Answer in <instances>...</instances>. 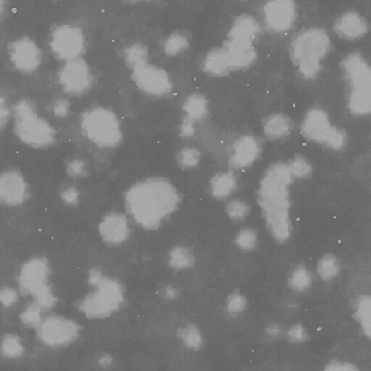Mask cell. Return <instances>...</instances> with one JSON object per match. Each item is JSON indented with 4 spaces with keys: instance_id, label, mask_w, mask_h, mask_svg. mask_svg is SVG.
I'll return each mask as SVG.
<instances>
[{
    "instance_id": "6da1fadb",
    "label": "cell",
    "mask_w": 371,
    "mask_h": 371,
    "mask_svg": "<svg viewBox=\"0 0 371 371\" xmlns=\"http://www.w3.org/2000/svg\"><path fill=\"white\" fill-rule=\"evenodd\" d=\"M126 213L144 230H157L175 213L182 198L177 189L164 177H150L130 186L124 196Z\"/></svg>"
},
{
    "instance_id": "7a4b0ae2",
    "label": "cell",
    "mask_w": 371,
    "mask_h": 371,
    "mask_svg": "<svg viewBox=\"0 0 371 371\" xmlns=\"http://www.w3.org/2000/svg\"><path fill=\"white\" fill-rule=\"evenodd\" d=\"M295 180L288 163H275L265 171L257 194L268 230L281 243L293 234L290 187Z\"/></svg>"
},
{
    "instance_id": "3957f363",
    "label": "cell",
    "mask_w": 371,
    "mask_h": 371,
    "mask_svg": "<svg viewBox=\"0 0 371 371\" xmlns=\"http://www.w3.org/2000/svg\"><path fill=\"white\" fill-rule=\"evenodd\" d=\"M91 290L76 302L81 315L91 321H103L117 315L126 302L124 288L120 281L93 267L88 275Z\"/></svg>"
},
{
    "instance_id": "277c9868",
    "label": "cell",
    "mask_w": 371,
    "mask_h": 371,
    "mask_svg": "<svg viewBox=\"0 0 371 371\" xmlns=\"http://www.w3.org/2000/svg\"><path fill=\"white\" fill-rule=\"evenodd\" d=\"M331 49V39L324 28L310 27L295 36L290 46L293 64L305 80L317 78Z\"/></svg>"
},
{
    "instance_id": "5b68a950",
    "label": "cell",
    "mask_w": 371,
    "mask_h": 371,
    "mask_svg": "<svg viewBox=\"0 0 371 371\" xmlns=\"http://www.w3.org/2000/svg\"><path fill=\"white\" fill-rule=\"evenodd\" d=\"M13 132L24 146L34 150L45 151L55 145L57 131L51 124L37 112L35 104L20 99L12 109Z\"/></svg>"
},
{
    "instance_id": "8992f818",
    "label": "cell",
    "mask_w": 371,
    "mask_h": 371,
    "mask_svg": "<svg viewBox=\"0 0 371 371\" xmlns=\"http://www.w3.org/2000/svg\"><path fill=\"white\" fill-rule=\"evenodd\" d=\"M52 270L48 260L35 256L23 263L18 274V290L20 295L30 298L33 302L49 313L59 303L49 283Z\"/></svg>"
},
{
    "instance_id": "52a82bcc",
    "label": "cell",
    "mask_w": 371,
    "mask_h": 371,
    "mask_svg": "<svg viewBox=\"0 0 371 371\" xmlns=\"http://www.w3.org/2000/svg\"><path fill=\"white\" fill-rule=\"evenodd\" d=\"M348 84V106L352 115H371V64L358 52L345 57L341 63Z\"/></svg>"
},
{
    "instance_id": "ba28073f",
    "label": "cell",
    "mask_w": 371,
    "mask_h": 371,
    "mask_svg": "<svg viewBox=\"0 0 371 371\" xmlns=\"http://www.w3.org/2000/svg\"><path fill=\"white\" fill-rule=\"evenodd\" d=\"M79 125L83 135L102 149H116L124 140V131L117 114L109 107L98 105L83 112Z\"/></svg>"
},
{
    "instance_id": "9c48e42d",
    "label": "cell",
    "mask_w": 371,
    "mask_h": 371,
    "mask_svg": "<svg viewBox=\"0 0 371 371\" xmlns=\"http://www.w3.org/2000/svg\"><path fill=\"white\" fill-rule=\"evenodd\" d=\"M300 134L302 137L329 151L338 152L348 146L347 132L334 125L329 114L320 107H312L301 122Z\"/></svg>"
},
{
    "instance_id": "30bf717a",
    "label": "cell",
    "mask_w": 371,
    "mask_h": 371,
    "mask_svg": "<svg viewBox=\"0 0 371 371\" xmlns=\"http://www.w3.org/2000/svg\"><path fill=\"white\" fill-rule=\"evenodd\" d=\"M34 331L44 347L52 351H62L76 343L81 337L83 328L74 319L49 312Z\"/></svg>"
},
{
    "instance_id": "8fae6325",
    "label": "cell",
    "mask_w": 371,
    "mask_h": 371,
    "mask_svg": "<svg viewBox=\"0 0 371 371\" xmlns=\"http://www.w3.org/2000/svg\"><path fill=\"white\" fill-rule=\"evenodd\" d=\"M49 44L55 58L64 63L83 58L87 49L82 28L69 23L55 25L50 33Z\"/></svg>"
},
{
    "instance_id": "7c38bea8",
    "label": "cell",
    "mask_w": 371,
    "mask_h": 371,
    "mask_svg": "<svg viewBox=\"0 0 371 371\" xmlns=\"http://www.w3.org/2000/svg\"><path fill=\"white\" fill-rule=\"evenodd\" d=\"M64 93L80 98L89 93L94 85V75L90 64L83 58L64 63L58 74Z\"/></svg>"
},
{
    "instance_id": "4fadbf2b",
    "label": "cell",
    "mask_w": 371,
    "mask_h": 371,
    "mask_svg": "<svg viewBox=\"0 0 371 371\" xmlns=\"http://www.w3.org/2000/svg\"><path fill=\"white\" fill-rule=\"evenodd\" d=\"M131 78L141 93L153 98L167 97L174 89L172 80L168 73L151 63L131 71Z\"/></svg>"
},
{
    "instance_id": "5bb4252c",
    "label": "cell",
    "mask_w": 371,
    "mask_h": 371,
    "mask_svg": "<svg viewBox=\"0 0 371 371\" xmlns=\"http://www.w3.org/2000/svg\"><path fill=\"white\" fill-rule=\"evenodd\" d=\"M10 61L13 68L24 75L35 73L43 61V52L30 37L21 36L8 45Z\"/></svg>"
},
{
    "instance_id": "9a60e30c",
    "label": "cell",
    "mask_w": 371,
    "mask_h": 371,
    "mask_svg": "<svg viewBox=\"0 0 371 371\" xmlns=\"http://www.w3.org/2000/svg\"><path fill=\"white\" fill-rule=\"evenodd\" d=\"M255 42L226 35L220 46L232 73L249 69L258 59Z\"/></svg>"
},
{
    "instance_id": "2e32d148",
    "label": "cell",
    "mask_w": 371,
    "mask_h": 371,
    "mask_svg": "<svg viewBox=\"0 0 371 371\" xmlns=\"http://www.w3.org/2000/svg\"><path fill=\"white\" fill-rule=\"evenodd\" d=\"M298 8L290 0H273L263 8L267 30L274 34H283L292 30L298 18Z\"/></svg>"
},
{
    "instance_id": "e0dca14e",
    "label": "cell",
    "mask_w": 371,
    "mask_h": 371,
    "mask_svg": "<svg viewBox=\"0 0 371 371\" xmlns=\"http://www.w3.org/2000/svg\"><path fill=\"white\" fill-rule=\"evenodd\" d=\"M31 192L21 171L9 168L0 177V199L9 207H18L30 199Z\"/></svg>"
},
{
    "instance_id": "ac0fdd59",
    "label": "cell",
    "mask_w": 371,
    "mask_h": 371,
    "mask_svg": "<svg viewBox=\"0 0 371 371\" xmlns=\"http://www.w3.org/2000/svg\"><path fill=\"white\" fill-rule=\"evenodd\" d=\"M98 232L101 239L107 245L120 246L125 243L131 235L129 219L121 212H110L100 220Z\"/></svg>"
},
{
    "instance_id": "d6986e66",
    "label": "cell",
    "mask_w": 371,
    "mask_h": 371,
    "mask_svg": "<svg viewBox=\"0 0 371 371\" xmlns=\"http://www.w3.org/2000/svg\"><path fill=\"white\" fill-rule=\"evenodd\" d=\"M262 151V146L258 138L249 134H243L235 141L228 163L236 170L248 167L259 160Z\"/></svg>"
},
{
    "instance_id": "ffe728a7",
    "label": "cell",
    "mask_w": 371,
    "mask_h": 371,
    "mask_svg": "<svg viewBox=\"0 0 371 371\" xmlns=\"http://www.w3.org/2000/svg\"><path fill=\"white\" fill-rule=\"evenodd\" d=\"M334 33L341 39L355 41L361 39L369 31L366 19L358 12L350 11L341 14L333 25Z\"/></svg>"
},
{
    "instance_id": "44dd1931",
    "label": "cell",
    "mask_w": 371,
    "mask_h": 371,
    "mask_svg": "<svg viewBox=\"0 0 371 371\" xmlns=\"http://www.w3.org/2000/svg\"><path fill=\"white\" fill-rule=\"evenodd\" d=\"M262 129L268 140L277 141L292 135L295 129V123L286 114L277 112L271 114L264 119Z\"/></svg>"
},
{
    "instance_id": "7402d4cb",
    "label": "cell",
    "mask_w": 371,
    "mask_h": 371,
    "mask_svg": "<svg viewBox=\"0 0 371 371\" xmlns=\"http://www.w3.org/2000/svg\"><path fill=\"white\" fill-rule=\"evenodd\" d=\"M182 111V120L196 125L207 117L209 112L208 100L201 93H192L184 101Z\"/></svg>"
},
{
    "instance_id": "603a6c76",
    "label": "cell",
    "mask_w": 371,
    "mask_h": 371,
    "mask_svg": "<svg viewBox=\"0 0 371 371\" xmlns=\"http://www.w3.org/2000/svg\"><path fill=\"white\" fill-rule=\"evenodd\" d=\"M353 316L363 334L371 341V295H361L355 300Z\"/></svg>"
},
{
    "instance_id": "cb8c5ba5",
    "label": "cell",
    "mask_w": 371,
    "mask_h": 371,
    "mask_svg": "<svg viewBox=\"0 0 371 371\" xmlns=\"http://www.w3.org/2000/svg\"><path fill=\"white\" fill-rule=\"evenodd\" d=\"M341 272V263L338 257L332 253H324L317 264V273L324 282L334 281Z\"/></svg>"
},
{
    "instance_id": "d4e9b609",
    "label": "cell",
    "mask_w": 371,
    "mask_h": 371,
    "mask_svg": "<svg viewBox=\"0 0 371 371\" xmlns=\"http://www.w3.org/2000/svg\"><path fill=\"white\" fill-rule=\"evenodd\" d=\"M150 53L148 47L141 43H133L123 51V59L127 67L132 71L141 66L150 63Z\"/></svg>"
},
{
    "instance_id": "484cf974",
    "label": "cell",
    "mask_w": 371,
    "mask_h": 371,
    "mask_svg": "<svg viewBox=\"0 0 371 371\" xmlns=\"http://www.w3.org/2000/svg\"><path fill=\"white\" fill-rule=\"evenodd\" d=\"M236 185V178L231 170L216 175L211 182L213 195L218 199L230 196L235 191Z\"/></svg>"
},
{
    "instance_id": "4316f807",
    "label": "cell",
    "mask_w": 371,
    "mask_h": 371,
    "mask_svg": "<svg viewBox=\"0 0 371 371\" xmlns=\"http://www.w3.org/2000/svg\"><path fill=\"white\" fill-rule=\"evenodd\" d=\"M312 281L311 271L304 264H299L293 269L289 276L288 286L293 291L302 293L311 288Z\"/></svg>"
},
{
    "instance_id": "83f0119b",
    "label": "cell",
    "mask_w": 371,
    "mask_h": 371,
    "mask_svg": "<svg viewBox=\"0 0 371 371\" xmlns=\"http://www.w3.org/2000/svg\"><path fill=\"white\" fill-rule=\"evenodd\" d=\"M2 355L8 360H18L25 354V347L23 339L13 333L4 335L1 345Z\"/></svg>"
},
{
    "instance_id": "f1b7e54d",
    "label": "cell",
    "mask_w": 371,
    "mask_h": 371,
    "mask_svg": "<svg viewBox=\"0 0 371 371\" xmlns=\"http://www.w3.org/2000/svg\"><path fill=\"white\" fill-rule=\"evenodd\" d=\"M178 337L184 346L193 351L201 350L204 344L202 332L194 324H188L177 331Z\"/></svg>"
},
{
    "instance_id": "f546056e",
    "label": "cell",
    "mask_w": 371,
    "mask_h": 371,
    "mask_svg": "<svg viewBox=\"0 0 371 371\" xmlns=\"http://www.w3.org/2000/svg\"><path fill=\"white\" fill-rule=\"evenodd\" d=\"M189 45L187 35L182 32H175L165 39L163 47L166 55L175 58L187 50Z\"/></svg>"
},
{
    "instance_id": "4dcf8cb0",
    "label": "cell",
    "mask_w": 371,
    "mask_h": 371,
    "mask_svg": "<svg viewBox=\"0 0 371 371\" xmlns=\"http://www.w3.org/2000/svg\"><path fill=\"white\" fill-rule=\"evenodd\" d=\"M194 257L186 247L177 246L170 251L168 264L175 269H190L194 265Z\"/></svg>"
},
{
    "instance_id": "1f68e13d",
    "label": "cell",
    "mask_w": 371,
    "mask_h": 371,
    "mask_svg": "<svg viewBox=\"0 0 371 371\" xmlns=\"http://www.w3.org/2000/svg\"><path fill=\"white\" fill-rule=\"evenodd\" d=\"M291 172L295 179L307 180L313 175V167L307 158L296 155L288 163Z\"/></svg>"
},
{
    "instance_id": "d6a6232c",
    "label": "cell",
    "mask_w": 371,
    "mask_h": 371,
    "mask_svg": "<svg viewBox=\"0 0 371 371\" xmlns=\"http://www.w3.org/2000/svg\"><path fill=\"white\" fill-rule=\"evenodd\" d=\"M201 160V153L193 147H186L177 154V162L182 169L189 170L196 167Z\"/></svg>"
},
{
    "instance_id": "836d02e7",
    "label": "cell",
    "mask_w": 371,
    "mask_h": 371,
    "mask_svg": "<svg viewBox=\"0 0 371 371\" xmlns=\"http://www.w3.org/2000/svg\"><path fill=\"white\" fill-rule=\"evenodd\" d=\"M284 336L291 344L295 346L307 343L311 336L306 326L301 323L293 324L285 331Z\"/></svg>"
},
{
    "instance_id": "e575fe53",
    "label": "cell",
    "mask_w": 371,
    "mask_h": 371,
    "mask_svg": "<svg viewBox=\"0 0 371 371\" xmlns=\"http://www.w3.org/2000/svg\"><path fill=\"white\" fill-rule=\"evenodd\" d=\"M247 307V299L240 293H234L228 297L225 309L230 316L240 315Z\"/></svg>"
},
{
    "instance_id": "d590c367",
    "label": "cell",
    "mask_w": 371,
    "mask_h": 371,
    "mask_svg": "<svg viewBox=\"0 0 371 371\" xmlns=\"http://www.w3.org/2000/svg\"><path fill=\"white\" fill-rule=\"evenodd\" d=\"M322 371H362L358 365L348 360L332 358L323 366Z\"/></svg>"
},
{
    "instance_id": "8d00e7d4",
    "label": "cell",
    "mask_w": 371,
    "mask_h": 371,
    "mask_svg": "<svg viewBox=\"0 0 371 371\" xmlns=\"http://www.w3.org/2000/svg\"><path fill=\"white\" fill-rule=\"evenodd\" d=\"M66 172L73 179H81L88 175L87 163L81 158H73L66 165Z\"/></svg>"
},
{
    "instance_id": "74e56055",
    "label": "cell",
    "mask_w": 371,
    "mask_h": 371,
    "mask_svg": "<svg viewBox=\"0 0 371 371\" xmlns=\"http://www.w3.org/2000/svg\"><path fill=\"white\" fill-rule=\"evenodd\" d=\"M225 211L230 218L240 220L249 215L250 207L241 201H233L227 205Z\"/></svg>"
},
{
    "instance_id": "f35d334b",
    "label": "cell",
    "mask_w": 371,
    "mask_h": 371,
    "mask_svg": "<svg viewBox=\"0 0 371 371\" xmlns=\"http://www.w3.org/2000/svg\"><path fill=\"white\" fill-rule=\"evenodd\" d=\"M236 242L241 249L251 251L258 244V237L253 230H249V228H245L238 234Z\"/></svg>"
},
{
    "instance_id": "ab89813d",
    "label": "cell",
    "mask_w": 371,
    "mask_h": 371,
    "mask_svg": "<svg viewBox=\"0 0 371 371\" xmlns=\"http://www.w3.org/2000/svg\"><path fill=\"white\" fill-rule=\"evenodd\" d=\"M20 293L18 290L11 287H4L0 293V300H1L2 305L6 308H10L15 305L19 299Z\"/></svg>"
},
{
    "instance_id": "60d3db41",
    "label": "cell",
    "mask_w": 371,
    "mask_h": 371,
    "mask_svg": "<svg viewBox=\"0 0 371 371\" xmlns=\"http://www.w3.org/2000/svg\"><path fill=\"white\" fill-rule=\"evenodd\" d=\"M62 201L68 206H76L80 201V192L74 186H68L61 192Z\"/></svg>"
},
{
    "instance_id": "b9f144b4",
    "label": "cell",
    "mask_w": 371,
    "mask_h": 371,
    "mask_svg": "<svg viewBox=\"0 0 371 371\" xmlns=\"http://www.w3.org/2000/svg\"><path fill=\"white\" fill-rule=\"evenodd\" d=\"M12 111L7 100L4 97L0 98V130L4 131L12 118Z\"/></svg>"
},
{
    "instance_id": "7bdbcfd3",
    "label": "cell",
    "mask_w": 371,
    "mask_h": 371,
    "mask_svg": "<svg viewBox=\"0 0 371 371\" xmlns=\"http://www.w3.org/2000/svg\"><path fill=\"white\" fill-rule=\"evenodd\" d=\"M70 102L65 98L57 100L53 105L54 115L59 118H65L69 115L70 110Z\"/></svg>"
},
{
    "instance_id": "ee69618b",
    "label": "cell",
    "mask_w": 371,
    "mask_h": 371,
    "mask_svg": "<svg viewBox=\"0 0 371 371\" xmlns=\"http://www.w3.org/2000/svg\"><path fill=\"white\" fill-rule=\"evenodd\" d=\"M265 335L270 339L276 340L285 335V330L278 323L269 324L264 330Z\"/></svg>"
},
{
    "instance_id": "f6af8a7d",
    "label": "cell",
    "mask_w": 371,
    "mask_h": 371,
    "mask_svg": "<svg viewBox=\"0 0 371 371\" xmlns=\"http://www.w3.org/2000/svg\"><path fill=\"white\" fill-rule=\"evenodd\" d=\"M178 290L174 287H167L163 291V296L167 300H174L178 297Z\"/></svg>"
},
{
    "instance_id": "bcb514c9",
    "label": "cell",
    "mask_w": 371,
    "mask_h": 371,
    "mask_svg": "<svg viewBox=\"0 0 371 371\" xmlns=\"http://www.w3.org/2000/svg\"><path fill=\"white\" fill-rule=\"evenodd\" d=\"M113 363V359L109 355H103L98 360V365L102 368H107Z\"/></svg>"
},
{
    "instance_id": "7dc6e473",
    "label": "cell",
    "mask_w": 371,
    "mask_h": 371,
    "mask_svg": "<svg viewBox=\"0 0 371 371\" xmlns=\"http://www.w3.org/2000/svg\"><path fill=\"white\" fill-rule=\"evenodd\" d=\"M7 8V2L4 1V0H1V1H0V16H1L2 20L4 18L5 13H7L8 11Z\"/></svg>"
}]
</instances>
